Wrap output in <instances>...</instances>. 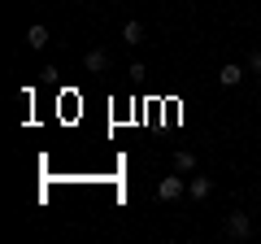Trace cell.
Masks as SVG:
<instances>
[{
  "label": "cell",
  "instance_id": "cell-5",
  "mask_svg": "<svg viewBox=\"0 0 261 244\" xmlns=\"http://www.w3.org/2000/svg\"><path fill=\"white\" fill-rule=\"evenodd\" d=\"M240 79H244V70L235 66V61H226V66L218 70V83H222V87H235V83H240Z\"/></svg>",
  "mask_w": 261,
  "mask_h": 244
},
{
  "label": "cell",
  "instance_id": "cell-3",
  "mask_svg": "<svg viewBox=\"0 0 261 244\" xmlns=\"http://www.w3.org/2000/svg\"><path fill=\"white\" fill-rule=\"evenodd\" d=\"M105 66H109V53H105V48H92V53H83V70H87V75H100Z\"/></svg>",
  "mask_w": 261,
  "mask_h": 244
},
{
  "label": "cell",
  "instance_id": "cell-6",
  "mask_svg": "<svg viewBox=\"0 0 261 244\" xmlns=\"http://www.w3.org/2000/svg\"><path fill=\"white\" fill-rule=\"evenodd\" d=\"M174 170H178V175H196V157L187 149H178L174 153Z\"/></svg>",
  "mask_w": 261,
  "mask_h": 244
},
{
  "label": "cell",
  "instance_id": "cell-10",
  "mask_svg": "<svg viewBox=\"0 0 261 244\" xmlns=\"http://www.w3.org/2000/svg\"><path fill=\"white\" fill-rule=\"evenodd\" d=\"M257 201H261V192H257Z\"/></svg>",
  "mask_w": 261,
  "mask_h": 244
},
{
  "label": "cell",
  "instance_id": "cell-8",
  "mask_svg": "<svg viewBox=\"0 0 261 244\" xmlns=\"http://www.w3.org/2000/svg\"><path fill=\"white\" fill-rule=\"evenodd\" d=\"M27 44H31V48H44V44H48V27H44V22H35V27L27 31Z\"/></svg>",
  "mask_w": 261,
  "mask_h": 244
},
{
  "label": "cell",
  "instance_id": "cell-7",
  "mask_svg": "<svg viewBox=\"0 0 261 244\" xmlns=\"http://www.w3.org/2000/svg\"><path fill=\"white\" fill-rule=\"evenodd\" d=\"M122 39H126V44H144V27H140L135 18H130V22H122Z\"/></svg>",
  "mask_w": 261,
  "mask_h": 244
},
{
  "label": "cell",
  "instance_id": "cell-1",
  "mask_svg": "<svg viewBox=\"0 0 261 244\" xmlns=\"http://www.w3.org/2000/svg\"><path fill=\"white\" fill-rule=\"evenodd\" d=\"M178 197H187V179L166 175V179L157 183V201H178Z\"/></svg>",
  "mask_w": 261,
  "mask_h": 244
},
{
  "label": "cell",
  "instance_id": "cell-2",
  "mask_svg": "<svg viewBox=\"0 0 261 244\" xmlns=\"http://www.w3.org/2000/svg\"><path fill=\"white\" fill-rule=\"evenodd\" d=\"M226 235H231V240H248L252 235V218L248 214H231L226 218Z\"/></svg>",
  "mask_w": 261,
  "mask_h": 244
},
{
  "label": "cell",
  "instance_id": "cell-4",
  "mask_svg": "<svg viewBox=\"0 0 261 244\" xmlns=\"http://www.w3.org/2000/svg\"><path fill=\"white\" fill-rule=\"evenodd\" d=\"M209 192H214V183H209L205 175H196V179H187V197H192V201H205Z\"/></svg>",
  "mask_w": 261,
  "mask_h": 244
},
{
  "label": "cell",
  "instance_id": "cell-9",
  "mask_svg": "<svg viewBox=\"0 0 261 244\" xmlns=\"http://www.w3.org/2000/svg\"><path fill=\"white\" fill-rule=\"evenodd\" d=\"M248 66H252V70H261V53H252V57H248Z\"/></svg>",
  "mask_w": 261,
  "mask_h": 244
}]
</instances>
